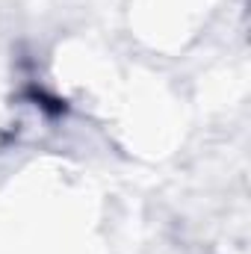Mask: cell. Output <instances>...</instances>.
Wrapping results in <instances>:
<instances>
[]
</instances>
